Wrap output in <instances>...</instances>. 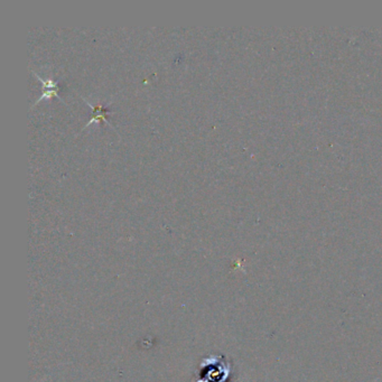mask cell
<instances>
[{
  "label": "cell",
  "mask_w": 382,
  "mask_h": 382,
  "mask_svg": "<svg viewBox=\"0 0 382 382\" xmlns=\"http://www.w3.org/2000/svg\"><path fill=\"white\" fill-rule=\"evenodd\" d=\"M222 359L223 356H211L203 361L197 382H226L230 375V364Z\"/></svg>",
  "instance_id": "obj_1"
},
{
  "label": "cell",
  "mask_w": 382,
  "mask_h": 382,
  "mask_svg": "<svg viewBox=\"0 0 382 382\" xmlns=\"http://www.w3.org/2000/svg\"><path fill=\"white\" fill-rule=\"evenodd\" d=\"M33 73H34V76H36L39 78L41 84H43V94H41V97L36 101V103H38L40 100H44V99H51L52 97H57L61 101H63L59 95V91H60L59 81H54L52 78H43L40 77L36 72H33Z\"/></svg>",
  "instance_id": "obj_2"
},
{
  "label": "cell",
  "mask_w": 382,
  "mask_h": 382,
  "mask_svg": "<svg viewBox=\"0 0 382 382\" xmlns=\"http://www.w3.org/2000/svg\"><path fill=\"white\" fill-rule=\"evenodd\" d=\"M86 102H88V101H86ZM88 103H89V106H90L91 108H92L93 114H92V118L90 119V121H89L88 123H86V126H85V127H89L90 124L92 123V122H94V121H100V120H105V121L108 122V124H109V126L112 127V124L109 122V120L107 119L106 115H108L109 114H114V111L108 110L107 108H105L102 105L92 106L90 102H88ZM85 127H84V128H85Z\"/></svg>",
  "instance_id": "obj_3"
}]
</instances>
